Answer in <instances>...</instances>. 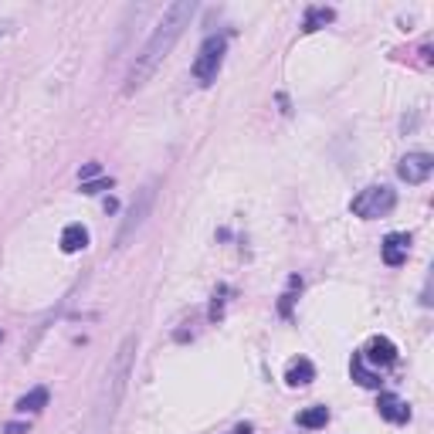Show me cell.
<instances>
[{
	"label": "cell",
	"instance_id": "obj_1",
	"mask_svg": "<svg viewBox=\"0 0 434 434\" xmlns=\"http://www.w3.org/2000/svg\"><path fill=\"white\" fill-rule=\"evenodd\" d=\"M194 14H197V4H194V0H177V4H170V7L163 11V17L156 21L153 34L146 38V45L140 48L136 62H133L129 75H126V95L140 92L143 85L156 75V68L163 65V58H167L173 51V45L180 41V34H184V28L190 24Z\"/></svg>",
	"mask_w": 434,
	"mask_h": 434
},
{
	"label": "cell",
	"instance_id": "obj_2",
	"mask_svg": "<svg viewBox=\"0 0 434 434\" xmlns=\"http://www.w3.org/2000/svg\"><path fill=\"white\" fill-rule=\"evenodd\" d=\"M136 350H140V340L136 336H126L123 346L116 350V357L106 370V384L95 397V421H92V434H106L112 418H116V407L123 401L126 384H129V373H133V360H136Z\"/></svg>",
	"mask_w": 434,
	"mask_h": 434
},
{
	"label": "cell",
	"instance_id": "obj_3",
	"mask_svg": "<svg viewBox=\"0 0 434 434\" xmlns=\"http://www.w3.org/2000/svg\"><path fill=\"white\" fill-rule=\"evenodd\" d=\"M153 204H156V180H150V184H143L140 190H136V201L129 204V211H126V217H123V228L116 234V248H126V245L143 231V224H146V217L153 211Z\"/></svg>",
	"mask_w": 434,
	"mask_h": 434
},
{
	"label": "cell",
	"instance_id": "obj_4",
	"mask_svg": "<svg viewBox=\"0 0 434 434\" xmlns=\"http://www.w3.org/2000/svg\"><path fill=\"white\" fill-rule=\"evenodd\" d=\"M224 55H228V34H207L204 38L201 51H197V58H194V78L201 82V85H211L221 72V65H224Z\"/></svg>",
	"mask_w": 434,
	"mask_h": 434
},
{
	"label": "cell",
	"instance_id": "obj_5",
	"mask_svg": "<svg viewBox=\"0 0 434 434\" xmlns=\"http://www.w3.org/2000/svg\"><path fill=\"white\" fill-rule=\"evenodd\" d=\"M397 207V194L390 190V187H367V190H360L353 204H350V211L363 221H373V217H387L390 211Z\"/></svg>",
	"mask_w": 434,
	"mask_h": 434
},
{
	"label": "cell",
	"instance_id": "obj_6",
	"mask_svg": "<svg viewBox=\"0 0 434 434\" xmlns=\"http://www.w3.org/2000/svg\"><path fill=\"white\" fill-rule=\"evenodd\" d=\"M434 173V156L431 153H407L397 163V177H401L404 184H424L428 177Z\"/></svg>",
	"mask_w": 434,
	"mask_h": 434
},
{
	"label": "cell",
	"instance_id": "obj_7",
	"mask_svg": "<svg viewBox=\"0 0 434 434\" xmlns=\"http://www.w3.org/2000/svg\"><path fill=\"white\" fill-rule=\"evenodd\" d=\"M360 360L370 363V367H390V363H397V346H394L387 336H373V340L360 350Z\"/></svg>",
	"mask_w": 434,
	"mask_h": 434
},
{
	"label": "cell",
	"instance_id": "obj_8",
	"mask_svg": "<svg viewBox=\"0 0 434 434\" xmlns=\"http://www.w3.org/2000/svg\"><path fill=\"white\" fill-rule=\"evenodd\" d=\"M407 251H411V238H407V234H387L384 245H380V255H384V262H387L390 268H397V265L407 262Z\"/></svg>",
	"mask_w": 434,
	"mask_h": 434
},
{
	"label": "cell",
	"instance_id": "obj_9",
	"mask_svg": "<svg viewBox=\"0 0 434 434\" xmlns=\"http://www.w3.org/2000/svg\"><path fill=\"white\" fill-rule=\"evenodd\" d=\"M377 411H380V418L390 421V424H404V421L411 418V407L397 397V394H380V401H377Z\"/></svg>",
	"mask_w": 434,
	"mask_h": 434
},
{
	"label": "cell",
	"instance_id": "obj_10",
	"mask_svg": "<svg viewBox=\"0 0 434 434\" xmlns=\"http://www.w3.org/2000/svg\"><path fill=\"white\" fill-rule=\"evenodd\" d=\"M316 380V367H312V360L299 357L289 363V370H285V384L289 387H306V384H312Z\"/></svg>",
	"mask_w": 434,
	"mask_h": 434
},
{
	"label": "cell",
	"instance_id": "obj_11",
	"mask_svg": "<svg viewBox=\"0 0 434 434\" xmlns=\"http://www.w3.org/2000/svg\"><path fill=\"white\" fill-rule=\"evenodd\" d=\"M89 248V231L85 224H68L62 231V251L65 255H78V251Z\"/></svg>",
	"mask_w": 434,
	"mask_h": 434
},
{
	"label": "cell",
	"instance_id": "obj_12",
	"mask_svg": "<svg viewBox=\"0 0 434 434\" xmlns=\"http://www.w3.org/2000/svg\"><path fill=\"white\" fill-rule=\"evenodd\" d=\"M48 397H51V394H48V387H34V390H28V394L14 404V411H17V414H38V411H45V407H48Z\"/></svg>",
	"mask_w": 434,
	"mask_h": 434
},
{
	"label": "cell",
	"instance_id": "obj_13",
	"mask_svg": "<svg viewBox=\"0 0 434 434\" xmlns=\"http://www.w3.org/2000/svg\"><path fill=\"white\" fill-rule=\"evenodd\" d=\"M299 428H309V431H319L329 424V407H306L302 414H299Z\"/></svg>",
	"mask_w": 434,
	"mask_h": 434
},
{
	"label": "cell",
	"instance_id": "obj_14",
	"mask_svg": "<svg viewBox=\"0 0 434 434\" xmlns=\"http://www.w3.org/2000/svg\"><path fill=\"white\" fill-rule=\"evenodd\" d=\"M353 380H357L360 387H380V373L367 370V363L360 360V353L353 357Z\"/></svg>",
	"mask_w": 434,
	"mask_h": 434
},
{
	"label": "cell",
	"instance_id": "obj_15",
	"mask_svg": "<svg viewBox=\"0 0 434 434\" xmlns=\"http://www.w3.org/2000/svg\"><path fill=\"white\" fill-rule=\"evenodd\" d=\"M333 21V11L329 7H312L309 14H306V24H302V31L312 34V31H319V24H329Z\"/></svg>",
	"mask_w": 434,
	"mask_h": 434
},
{
	"label": "cell",
	"instance_id": "obj_16",
	"mask_svg": "<svg viewBox=\"0 0 434 434\" xmlns=\"http://www.w3.org/2000/svg\"><path fill=\"white\" fill-rule=\"evenodd\" d=\"M108 187H112V180H108V177L85 180V184H82V194H85V197H95V194H102V190H108Z\"/></svg>",
	"mask_w": 434,
	"mask_h": 434
},
{
	"label": "cell",
	"instance_id": "obj_17",
	"mask_svg": "<svg viewBox=\"0 0 434 434\" xmlns=\"http://www.w3.org/2000/svg\"><path fill=\"white\" fill-rule=\"evenodd\" d=\"M92 177H102V167H99V163H85L82 173H78V180L85 184V180H92Z\"/></svg>",
	"mask_w": 434,
	"mask_h": 434
},
{
	"label": "cell",
	"instance_id": "obj_18",
	"mask_svg": "<svg viewBox=\"0 0 434 434\" xmlns=\"http://www.w3.org/2000/svg\"><path fill=\"white\" fill-rule=\"evenodd\" d=\"M4 434H28V424H21V421H11V424L4 428Z\"/></svg>",
	"mask_w": 434,
	"mask_h": 434
},
{
	"label": "cell",
	"instance_id": "obj_19",
	"mask_svg": "<svg viewBox=\"0 0 434 434\" xmlns=\"http://www.w3.org/2000/svg\"><path fill=\"white\" fill-rule=\"evenodd\" d=\"M11 34V21H0V38H7Z\"/></svg>",
	"mask_w": 434,
	"mask_h": 434
},
{
	"label": "cell",
	"instance_id": "obj_20",
	"mask_svg": "<svg viewBox=\"0 0 434 434\" xmlns=\"http://www.w3.org/2000/svg\"><path fill=\"white\" fill-rule=\"evenodd\" d=\"M231 434H251V424H241V428H234Z\"/></svg>",
	"mask_w": 434,
	"mask_h": 434
},
{
	"label": "cell",
	"instance_id": "obj_21",
	"mask_svg": "<svg viewBox=\"0 0 434 434\" xmlns=\"http://www.w3.org/2000/svg\"><path fill=\"white\" fill-rule=\"evenodd\" d=\"M0 340H4V333H0Z\"/></svg>",
	"mask_w": 434,
	"mask_h": 434
}]
</instances>
